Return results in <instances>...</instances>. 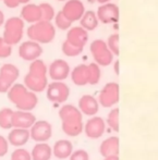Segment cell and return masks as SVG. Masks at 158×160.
Wrapping results in <instances>:
<instances>
[{
  "label": "cell",
  "mask_w": 158,
  "mask_h": 160,
  "mask_svg": "<svg viewBox=\"0 0 158 160\" xmlns=\"http://www.w3.org/2000/svg\"><path fill=\"white\" fill-rule=\"evenodd\" d=\"M59 118L61 120L62 131L65 135L76 137L83 132V116L78 107L73 105H63L59 110Z\"/></svg>",
  "instance_id": "cell-1"
},
{
  "label": "cell",
  "mask_w": 158,
  "mask_h": 160,
  "mask_svg": "<svg viewBox=\"0 0 158 160\" xmlns=\"http://www.w3.org/2000/svg\"><path fill=\"white\" fill-rule=\"evenodd\" d=\"M48 68L43 60L36 59L32 61L28 72L24 76V85L34 93H42L48 86Z\"/></svg>",
  "instance_id": "cell-2"
},
{
  "label": "cell",
  "mask_w": 158,
  "mask_h": 160,
  "mask_svg": "<svg viewBox=\"0 0 158 160\" xmlns=\"http://www.w3.org/2000/svg\"><path fill=\"white\" fill-rule=\"evenodd\" d=\"M7 96L9 101L12 102L18 110L32 111L38 103V97L36 93L28 89L24 84L14 83L8 91Z\"/></svg>",
  "instance_id": "cell-3"
},
{
  "label": "cell",
  "mask_w": 158,
  "mask_h": 160,
  "mask_svg": "<svg viewBox=\"0 0 158 160\" xmlns=\"http://www.w3.org/2000/svg\"><path fill=\"white\" fill-rule=\"evenodd\" d=\"M28 37L38 44H49L56 37V28L51 22L40 21L32 24L28 28Z\"/></svg>",
  "instance_id": "cell-4"
},
{
  "label": "cell",
  "mask_w": 158,
  "mask_h": 160,
  "mask_svg": "<svg viewBox=\"0 0 158 160\" xmlns=\"http://www.w3.org/2000/svg\"><path fill=\"white\" fill-rule=\"evenodd\" d=\"M24 34V21L20 17H12L6 20L3 24V35L2 38L4 42L11 46L18 45L23 38Z\"/></svg>",
  "instance_id": "cell-5"
},
{
  "label": "cell",
  "mask_w": 158,
  "mask_h": 160,
  "mask_svg": "<svg viewBox=\"0 0 158 160\" xmlns=\"http://www.w3.org/2000/svg\"><path fill=\"white\" fill-rule=\"evenodd\" d=\"M89 50L94 58L95 63L99 67H108L114 61V55L109 50L107 42L103 39H96L89 46Z\"/></svg>",
  "instance_id": "cell-6"
},
{
  "label": "cell",
  "mask_w": 158,
  "mask_h": 160,
  "mask_svg": "<svg viewBox=\"0 0 158 160\" xmlns=\"http://www.w3.org/2000/svg\"><path fill=\"white\" fill-rule=\"evenodd\" d=\"M119 99H120V86L116 82L107 83L99 92L98 102L104 108H110L117 105L119 102Z\"/></svg>",
  "instance_id": "cell-7"
},
{
  "label": "cell",
  "mask_w": 158,
  "mask_h": 160,
  "mask_svg": "<svg viewBox=\"0 0 158 160\" xmlns=\"http://www.w3.org/2000/svg\"><path fill=\"white\" fill-rule=\"evenodd\" d=\"M20 76V70L17 65L6 63L0 68V93H8L15 81Z\"/></svg>",
  "instance_id": "cell-8"
},
{
  "label": "cell",
  "mask_w": 158,
  "mask_h": 160,
  "mask_svg": "<svg viewBox=\"0 0 158 160\" xmlns=\"http://www.w3.org/2000/svg\"><path fill=\"white\" fill-rule=\"evenodd\" d=\"M46 95L49 101L55 103H62L67 101L70 96V88L64 82L54 81L48 84L46 88Z\"/></svg>",
  "instance_id": "cell-9"
},
{
  "label": "cell",
  "mask_w": 158,
  "mask_h": 160,
  "mask_svg": "<svg viewBox=\"0 0 158 160\" xmlns=\"http://www.w3.org/2000/svg\"><path fill=\"white\" fill-rule=\"evenodd\" d=\"M31 138L37 143H46L53 136V127L46 120H38L30 128Z\"/></svg>",
  "instance_id": "cell-10"
},
{
  "label": "cell",
  "mask_w": 158,
  "mask_h": 160,
  "mask_svg": "<svg viewBox=\"0 0 158 160\" xmlns=\"http://www.w3.org/2000/svg\"><path fill=\"white\" fill-rule=\"evenodd\" d=\"M96 15L98 18V21L104 24L117 23L120 18V10L116 3L107 2L104 3L97 9Z\"/></svg>",
  "instance_id": "cell-11"
},
{
  "label": "cell",
  "mask_w": 158,
  "mask_h": 160,
  "mask_svg": "<svg viewBox=\"0 0 158 160\" xmlns=\"http://www.w3.org/2000/svg\"><path fill=\"white\" fill-rule=\"evenodd\" d=\"M19 56L25 61H34L36 59H39L43 53V48L40 44L34 42V40H26L22 42L19 46Z\"/></svg>",
  "instance_id": "cell-12"
},
{
  "label": "cell",
  "mask_w": 158,
  "mask_h": 160,
  "mask_svg": "<svg viewBox=\"0 0 158 160\" xmlns=\"http://www.w3.org/2000/svg\"><path fill=\"white\" fill-rule=\"evenodd\" d=\"M83 131H84L85 135H86L89 138L97 139L103 136L104 133H105L106 122L101 117L94 116L86 121V123L84 124Z\"/></svg>",
  "instance_id": "cell-13"
},
{
  "label": "cell",
  "mask_w": 158,
  "mask_h": 160,
  "mask_svg": "<svg viewBox=\"0 0 158 160\" xmlns=\"http://www.w3.org/2000/svg\"><path fill=\"white\" fill-rule=\"evenodd\" d=\"M85 7L81 0H68L63 6L61 12L70 22L80 21L85 13Z\"/></svg>",
  "instance_id": "cell-14"
},
{
  "label": "cell",
  "mask_w": 158,
  "mask_h": 160,
  "mask_svg": "<svg viewBox=\"0 0 158 160\" xmlns=\"http://www.w3.org/2000/svg\"><path fill=\"white\" fill-rule=\"evenodd\" d=\"M70 73H71L70 65L63 59L55 60L51 62L48 68V74L53 81L62 82L70 75Z\"/></svg>",
  "instance_id": "cell-15"
},
{
  "label": "cell",
  "mask_w": 158,
  "mask_h": 160,
  "mask_svg": "<svg viewBox=\"0 0 158 160\" xmlns=\"http://www.w3.org/2000/svg\"><path fill=\"white\" fill-rule=\"evenodd\" d=\"M67 40L71 45L79 48H84L89 40V32L82 28V26H73L70 28L67 33Z\"/></svg>",
  "instance_id": "cell-16"
},
{
  "label": "cell",
  "mask_w": 158,
  "mask_h": 160,
  "mask_svg": "<svg viewBox=\"0 0 158 160\" xmlns=\"http://www.w3.org/2000/svg\"><path fill=\"white\" fill-rule=\"evenodd\" d=\"M36 121H37L36 120V117L31 111L17 110V111L13 112V118H12L13 128L30 130Z\"/></svg>",
  "instance_id": "cell-17"
},
{
  "label": "cell",
  "mask_w": 158,
  "mask_h": 160,
  "mask_svg": "<svg viewBox=\"0 0 158 160\" xmlns=\"http://www.w3.org/2000/svg\"><path fill=\"white\" fill-rule=\"evenodd\" d=\"M78 108L82 112V114L94 117L96 116L99 110V102L94 96L83 95L80 98V100H79Z\"/></svg>",
  "instance_id": "cell-18"
},
{
  "label": "cell",
  "mask_w": 158,
  "mask_h": 160,
  "mask_svg": "<svg viewBox=\"0 0 158 160\" xmlns=\"http://www.w3.org/2000/svg\"><path fill=\"white\" fill-rule=\"evenodd\" d=\"M31 138L30 130L26 128H12L8 135V142L9 145H12L14 147H22L28 142Z\"/></svg>",
  "instance_id": "cell-19"
},
{
  "label": "cell",
  "mask_w": 158,
  "mask_h": 160,
  "mask_svg": "<svg viewBox=\"0 0 158 160\" xmlns=\"http://www.w3.org/2000/svg\"><path fill=\"white\" fill-rule=\"evenodd\" d=\"M119 150H120V139L117 136L108 137L101 142L99 146V152L104 158L109 156H119Z\"/></svg>",
  "instance_id": "cell-20"
},
{
  "label": "cell",
  "mask_w": 158,
  "mask_h": 160,
  "mask_svg": "<svg viewBox=\"0 0 158 160\" xmlns=\"http://www.w3.org/2000/svg\"><path fill=\"white\" fill-rule=\"evenodd\" d=\"M21 19L24 22L34 24L42 20V11H40L39 4L35 3H26L21 10Z\"/></svg>",
  "instance_id": "cell-21"
},
{
  "label": "cell",
  "mask_w": 158,
  "mask_h": 160,
  "mask_svg": "<svg viewBox=\"0 0 158 160\" xmlns=\"http://www.w3.org/2000/svg\"><path fill=\"white\" fill-rule=\"evenodd\" d=\"M71 80L78 86H85L89 83V64H79L71 71Z\"/></svg>",
  "instance_id": "cell-22"
},
{
  "label": "cell",
  "mask_w": 158,
  "mask_h": 160,
  "mask_svg": "<svg viewBox=\"0 0 158 160\" xmlns=\"http://www.w3.org/2000/svg\"><path fill=\"white\" fill-rule=\"evenodd\" d=\"M73 152V145L68 139H59L53 146V155L58 159H68Z\"/></svg>",
  "instance_id": "cell-23"
},
{
  "label": "cell",
  "mask_w": 158,
  "mask_h": 160,
  "mask_svg": "<svg viewBox=\"0 0 158 160\" xmlns=\"http://www.w3.org/2000/svg\"><path fill=\"white\" fill-rule=\"evenodd\" d=\"M53 156V147L47 143H37L31 152L32 160H50Z\"/></svg>",
  "instance_id": "cell-24"
},
{
  "label": "cell",
  "mask_w": 158,
  "mask_h": 160,
  "mask_svg": "<svg viewBox=\"0 0 158 160\" xmlns=\"http://www.w3.org/2000/svg\"><path fill=\"white\" fill-rule=\"evenodd\" d=\"M98 18L96 15V12L93 10L85 11V13L83 14V17L81 18L80 23L84 30L89 31H94L95 28L98 26Z\"/></svg>",
  "instance_id": "cell-25"
},
{
  "label": "cell",
  "mask_w": 158,
  "mask_h": 160,
  "mask_svg": "<svg viewBox=\"0 0 158 160\" xmlns=\"http://www.w3.org/2000/svg\"><path fill=\"white\" fill-rule=\"evenodd\" d=\"M13 110L11 108H2L0 109V128L3 130H11L13 128L12 118Z\"/></svg>",
  "instance_id": "cell-26"
},
{
  "label": "cell",
  "mask_w": 158,
  "mask_h": 160,
  "mask_svg": "<svg viewBox=\"0 0 158 160\" xmlns=\"http://www.w3.org/2000/svg\"><path fill=\"white\" fill-rule=\"evenodd\" d=\"M119 118H120V109L119 108H114L108 113L107 124L115 132H119V130H120V121H119Z\"/></svg>",
  "instance_id": "cell-27"
},
{
  "label": "cell",
  "mask_w": 158,
  "mask_h": 160,
  "mask_svg": "<svg viewBox=\"0 0 158 160\" xmlns=\"http://www.w3.org/2000/svg\"><path fill=\"white\" fill-rule=\"evenodd\" d=\"M40 11H42V20L43 21H48L51 22L54 19H55V9L48 2H42L39 4Z\"/></svg>",
  "instance_id": "cell-28"
},
{
  "label": "cell",
  "mask_w": 158,
  "mask_h": 160,
  "mask_svg": "<svg viewBox=\"0 0 158 160\" xmlns=\"http://www.w3.org/2000/svg\"><path fill=\"white\" fill-rule=\"evenodd\" d=\"M107 46L109 48V50L112 52L114 56H119L120 55V36L119 34H112L108 37Z\"/></svg>",
  "instance_id": "cell-29"
},
{
  "label": "cell",
  "mask_w": 158,
  "mask_h": 160,
  "mask_svg": "<svg viewBox=\"0 0 158 160\" xmlns=\"http://www.w3.org/2000/svg\"><path fill=\"white\" fill-rule=\"evenodd\" d=\"M89 83L91 85H96L98 84V82L100 81L101 78V71L100 68L97 63H89Z\"/></svg>",
  "instance_id": "cell-30"
},
{
  "label": "cell",
  "mask_w": 158,
  "mask_h": 160,
  "mask_svg": "<svg viewBox=\"0 0 158 160\" xmlns=\"http://www.w3.org/2000/svg\"><path fill=\"white\" fill-rule=\"evenodd\" d=\"M55 24H56V28H59V30H62V31H67L71 28L72 25V22H70L67 18L64 17V14L59 11L58 13H56L55 15Z\"/></svg>",
  "instance_id": "cell-31"
},
{
  "label": "cell",
  "mask_w": 158,
  "mask_h": 160,
  "mask_svg": "<svg viewBox=\"0 0 158 160\" xmlns=\"http://www.w3.org/2000/svg\"><path fill=\"white\" fill-rule=\"evenodd\" d=\"M84 48H79V47H75L73 45H71L70 42H68L67 40L63 42L61 50L63 52V55H65L67 57H76V56L81 55Z\"/></svg>",
  "instance_id": "cell-32"
},
{
  "label": "cell",
  "mask_w": 158,
  "mask_h": 160,
  "mask_svg": "<svg viewBox=\"0 0 158 160\" xmlns=\"http://www.w3.org/2000/svg\"><path fill=\"white\" fill-rule=\"evenodd\" d=\"M11 160H32L31 152L25 148H17L11 154Z\"/></svg>",
  "instance_id": "cell-33"
},
{
  "label": "cell",
  "mask_w": 158,
  "mask_h": 160,
  "mask_svg": "<svg viewBox=\"0 0 158 160\" xmlns=\"http://www.w3.org/2000/svg\"><path fill=\"white\" fill-rule=\"evenodd\" d=\"M11 53H12V46L4 42L2 37H0V58L6 59V58L10 57Z\"/></svg>",
  "instance_id": "cell-34"
},
{
  "label": "cell",
  "mask_w": 158,
  "mask_h": 160,
  "mask_svg": "<svg viewBox=\"0 0 158 160\" xmlns=\"http://www.w3.org/2000/svg\"><path fill=\"white\" fill-rule=\"evenodd\" d=\"M69 160H89V155L86 150L78 149L74 150L69 157Z\"/></svg>",
  "instance_id": "cell-35"
},
{
  "label": "cell",
  "mask_w": 158,
  "mask_h": 160,
  "mask_svg": "<svg viewBox=\"0 0 158 160\" xmlns=\"http://www.w3.org/2000/svg\"><path fill=\"white\" fill-rule=\"evenodd\" d=\"M9 150V142L4 136L0 135V157H3L7 155Z\"/></svg>",
  "instance_id": "cell-36"
},
{
  "label": "cell",
  "mask_w": 158,
  "mask_h": 160,
  "mask_svg": "<svg viewBox=\"0 0 158 160\" xmlns=\"http://www.w3.org/2000/svg\"><path fill=\"white\" fill-rule=\"evenodd\" d=\"M3 2H4V4L10 9L18 8V7L20 6V3H19L18 0H3Z\"/></svg>",
  "instance_id": "cell-37"
},
{
  "label": "cell",
  "mask_w": 158,
  "mask_h": 160,
  "mask_svg": "<svg viewBox=\"0 0 158 160\" xmlns=\"http://www.w3.org/2000/svg\"><path fill=\"white\" fill-rule=\"evenodd\" d=\"M4 22H6V19H4V14H3V12L0 10V28L3 25Z\"/></svg>",
  "instance_id": "cell-38"
},
{
  "label": "cell",
  "mask_w": 158,
  "mask_h": 160,
  "mask_svg": "<svg viewBox=\"0 0 158 160\" xmlns=\"http://www.w3.org/2000/svg\"><path fill=\"white\" fill-rule=\"evenodd\" d=\"M104 160H120L119 156H109V157H105Z\"/></svg>",
  "instance_id": "cell-39"
},
{
  "label": "cell",
  "mask_w": 158,
  "mask_h": 160,
  "mask_svg": "<svg viewBox=\"0 0 158 160\" xmlns=\"http://www.w3.org/2000/svg\"><path fill=\"white\" fill-rule=\"evenodd\" d=\"M20 4H26V3H30L31 0H18Z\"/></svg>",
  "instance_id": "cell-40"
},
{
  "label": "cell",
  "mask_w": 158,
  "mask_h": 160,
  "mask_svg": "<svg viewBox=\"0 0 158 160\" xmlns=\"http://www.w3.org/2000/svg\"><path fill=\"white\" fill-rule=\"evenodd\" d=\"M98 3H101V4H104V3H107V2H109L110 0H96Z\"/></svg>",
  "instance_id": "cell-41"
},
{
  "label": "cell",
  "mask_w": 158,
  "mask_h": 160,
  "mask_svg": "<svg viewBox=\"0 0 158 160\" xmlns=\"http://www.w3.org/2000/svg\"><path fill=\"white\" fill-rule=\"evenodd\" d=\"M58 1H68V0H58Z\"/></svg>",
  "instance_id": "cell-42"
}]
</instances>
